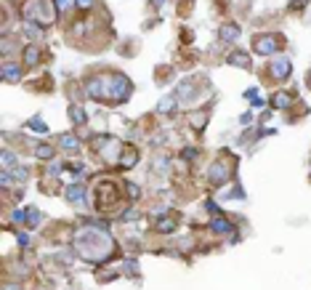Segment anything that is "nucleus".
<instances>
[{
  "label": "nucleus",
  "instance_id": "obj_7",
  "mask_svg": "<svg viewBox=\"0 0 311 290\" xmlns=\"http://www.w3.org/2000/svg\"><path fill=\"white\" fill-rule=\"evenodd\" d=\"M37 59H40V51H37L35 45H27V48H24V61L32 67V64H37Z\"/></svg>",
  "mask_w": 311,
  "mask_h": 290
},
{
  "label": "nucleus",
  "instance_id": "obj_4",
  "mask_svg": "<svg viewBox=\"0 0 311 290\" xmlns=\"http://www.w3.org/2000/svg\"><path fill=\"white\" fill-rule=\"evenodd\" d=\"M218 35H221L223 43H234V40L240 37V27H237V24H223Z\"/></svg>",
  "mask_w": 311,
  "mask_h": 290
},
{
  "label": "nucleus",
  "instance_id": "obj_3",
  "mask_svg": "<svg viewBox=\"0 0 311 290\" xmlns=\"http://www.w3.org/2000/svg\"><path fill=\"white\" fill-rule=\"evenodd\" d=\"M88 93H91V96L93 99H112V93L107 91V86H104V80H91L88 83Z\"/></svg>",
  "mask_w": 311,
  "mask_h": 290
},
{
  "label": "nucleus",
  "instance_id": "obj_10",
  "mask_svg": "<svg viewBox=\"0 0 311 290\" xmlns=\"http://www.w3.org/2000/svg\"><path fill=\"white\" fill-rule=\"evenodd\" d=\"M136 160H138V152H136V149H128V155H122V165H125V168H133Z\"/></svg>",
  "mask_w": 311,
  "mask_h": 290
},
{
  "label": "nucleus",
  "instance_id": "obj_20",
  "mask_svg": "<svg viewBox=\"0 0 311 290\" xmlns=\"http://www.w3.org/2000/svg\"><path fill=\"white\" fill-rule=\"evenodd\" d=\"M11 163H14V157H11V155H8V152H3V165L8 168V165H11Z\"/></svg>",
  "mask_w": 311,
  "mask_h": 290
},
{
  "label": "nucleus",
  "instance_id": "obj_11",
  "mask_svg": "<svg viewBox=\"0 0 311 290\" xmlns=\"http://www.w3.org/2000/svg\"><path fill=\"white\" fill-rule=\"evenodd\" d=\"M61 147L64 149H77V138H74L72 133H64L61 136Z\"/></svg>",
  "mask_w": 311,
  "mask_h": 290
},
{
  "label": "nucleus",
  "instance_id": "obj_12",
  "mask_svg": "<svg viewBox=\"0 0 311 290\" xmlns=\"http://www.w3.org/2000/svg\"><path fill=\"white\" fill-rule=\"evenodd\" d=\"M37 157H43V160H51V157H53V147L40 144V147H37Z\"/></svg>",
  "mask_w": 311,
  "mask_h": 290
},
{
  "label": "nucleus",
  "instance_id": "obj_6",
  "mask_svg": "<svg viewBox=\"0 0 311 290\" xmlns=\"http://www.w3.org/2000/svg\"><path fill=\"white\" fill-rule=\"evenodd\" d=\"M3 78L8 83H16L19 80V67H16V64H3Z\"/></svg>",
  "mask_w": 311,
  "mask_h": 290
},
{
  "label": "nucleus",
  "instance_id": "obj_5",
  "mask_svg": "<svg viewBox=\"0 0 311 290\" xmlns=\"http://www.w3.org/2000/svg\"><path fill=\"white\" fill-rule=\"evenodd\" d=\"M67 200L69 202H86V189H83V186H69V189H67Z\"/></svg>",
  "mask_w": 311,
  "mask_h": 290
},
{
  "label": "nucleus",
  "instance_id": "obj_21",
  "mask_svg": "<svg viewBox=\"0 0 311 290\" xmlns=\"http://www.w3.org/2000/svg\"><path fill=\"white\" fill-rule=\"evenodd\" d=\"M0 184H3V186H8V184H11V176H8V173H3V176H0Z\"/></svg>",
  "mask_w": 311,
  "mask_h": 290
},
{
  "label": "nucleus",
  "instance_id": "obj_14",
  "mask_svg": "<svg viewBox=\"0 0 311 290\" xmlns=\"http://www.w3.org/2000/svg\"><path fill=\"white\" fill-rule=\"evenodd\" d=\"M210 227H213L215 232H231V227H229V224H226L223 219H215V221L210 224Z\"/></svg>",
  "mask_w": 311,
  "mask_h": 290
},
{
  "label": "nucleus",
  "instance_id": "obj_2",
  "mask_svg": "<svg viewBox=\"0 0 311 290\" xmlns=\"http://www.w3.org/2000/svg\"><path fill=\"white\" fill-rule=\"evenodd\" d=\"M271 75H274L277 80H285L290 75V59H274V64H271Z\"/></svg>",
  "mask_w": 311,
  "mask_h": 290
},
{
  "label": "nucleus",
  "instance_id": "obj_8",
  "mask_svg": "<svg viewBox=\"0 0 311 290\" xmlns=\"http://www.w3.org/2000/svg\"><path fill=\"white\" fill-rule=\"evenodd\" d=\"M226 176H229V173H226L223 165H213V171H210V181H213V184H221Z\"/></svg>",
  "mask_w": 311,
  "mask_h": 290
},
{
  "label": "nucleus",
  "instance_id": "obj_13",
  "mask_svg": "<svg viewBox=\"0 0 311 290\" xmlns=\"http://www.w3.org/2000/svg\"><path fill=\"white\" fill-rule=\"evenodd\" d=\"M69 115H72V120H74V123H80V125L86 123V112H83L80 107H72V109H69Z\"/></svg>",
  "mask_w": 311,
  "mask_h": 290
},
{
  "label": "nucleus",
  "instance_id": "obj_16",
  "mask_svg": "<svg viewBox=\"0 0 311 290\" xmlns=\"http://www.w3.org/2000/svg\"><path fill=\"white\" fill-rule=\"evenodd\" d=\"M72 3H74V0H53V8H56V11H67Z\"/></svg>",
  "mask_w": 311,
  "mask_h": 290
},
{
  "label": "nucleus",
  "instance_id": "obj_19",
  "mask_svg": "<svg viewBox=\"0 0 311 290\" xmlns=\"http://www.w3.org/2000/svg\"><path fill=\"white\" fill-rule=\"evenodd\" d=\"M74 6H80V8H91V6H93V0H74Z\"/></svg>",
  "mask_w": 311,
  "mask_h": 290
},
{
  "label": "nucleus",
  "instance_id": "obj_18",
  "mask_svg": "<svg viewBox=\"0 0 311 290\" xmlns=\"http://www.w3.org/2000/svg\"><path fill=\"white\" fill-rule=\"evenodd\" d=\"M32 130H48V125L43 123V120H32V125H30Z\"/></svg>",
  "mask_w": 311,
  "mask_h": 290
},
{
  "label": "nucleus",
  "instance_id": "obj_9",
  "mask_svg": "<svg viewBox=\"0 0 311 290\" xmlns=\"http://www.w3.org/2000/svg\"><path fill=\"white\" fill-rule=\"evenodd\" d=\"M229 61H231V64H237V67H242V69H248V67H250L248 53H231V56H229Z\"/></svg>",
  "mask_w": 311,
  "mask_h": 290
},
{
  "label": "nucleus",
  "instance_id": "obj_17",
  "mask_svg": "<svg viewBox=\"0 0 311 290\" xmlns=\"http://www.w3.org/2000/svg\"><path fill=\"white\" fill-rule=\"evenodd\" d=\"M274 104H277V107H287V104H290V96H287V93H277V96H274Z\"/></svg>",
  "mask_w": 311,
  "mask_h": 290
},
{
  "label": "nucleus",
  "instance_id": "obj_22",
  "mask_svg": "<svg viewBox=\"0 0 311 290\" xmlns=\"http://www.w3.org/2000/svg\"><path fill=\"white\" fill-rule=\"evenodd\" d=\"M3 290H19V287H16V285H6Z\"/></svg>",
  "mask_w": 311,
  "mask_h": 290
},
{
  "label": "nucleus",
  "instance_id": "obj_1",
  "mask_svg": "<svg viewBox=\"0 0 311 290\" xmlns=\"http://www.w3.org/2000/svg\"><path fill=\"white\" fill-rule=\"evenodd\" d=\"M279 43H282V37L263 35V37H258V40L253 43V48H256V53H274L279 48Z\"/></svg>",
  "mask_w": 311,
  "mask_h": 290
},
{
  "label": "nucleus",
  "instance_id": "obj_23",
  "mask_svg": "<svg viewBox=\"0 0 311 290\" xmlns=\"http://www.w3.org/2000/svg\"><path fill=\"white\" fill-rule=\"evenodd\" d=\"M308 86H311V72H308Z\"/></svg>",
  "mask_w": 311,
  "mask_h": 290
},
{
  "label": "nucleus",
  "instance_id": "obj_15",
  "mask_svg": "<svg viewBox=\"0 0 311 290\" xmlns=\"http://www.w3.org/2000/svg\"><path fill=\"white\" fill-rule=\"evenodd\" d=\"M173 109H176L173 99H163V101H160V112H173Z\"/></svg>",
  "mask_w": 311,
  "mask_h": 290
}]
</instances>
